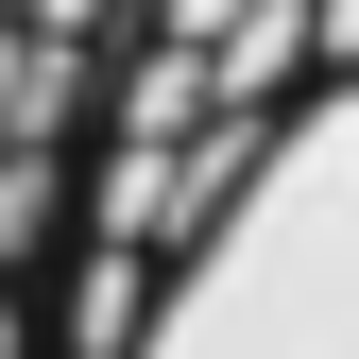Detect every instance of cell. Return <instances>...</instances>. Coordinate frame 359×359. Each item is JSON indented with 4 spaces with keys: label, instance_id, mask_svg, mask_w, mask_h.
Instances as JSON below:
<instances>
[{
    "label": "cell",
    "instance_id": "3957f363",
    "mask_svg": "<svg viewBox=\"0 0 359 359\" xmlns=\"http://www.w3.org/2000/svg\"><path fill=\"white\" fill-rule=\"evenodd\" d=\"M120 0H0V137H69L103 103Z\"/></svg>",
    "mask_w": 359,
    "mask_h": 359
},
{
    "label": "cell",
    "instance_id": "7a4b0ae2",
    "mask_svg": "<svg viewBox=\"0 0 359 359\" xmlns=\"http://www.w3.org/2000/svg\"><path fill=\"white\" fill-rule=\"evenodd\" d=\"M325 34H359V0H120V52H103V120H86V189H69V257L103 222H137L171 171H189L257 86H291ZM52 257V274H69Z\"/></svg>",
    "mask_w": 359,
    "mask_h": 359
},
{
    "label": "cell",
    "instance_id": "6da1fadb",
    "mask_svg": "<svg viewBox=\"0 0 359 359\" xmlns=\"http://www.w3.org/2000/svg\"><path fill=\"white\" fill-rule=\"evenodd\" d=\"M52 359H359V34L52 274Z\"/></svg>",
    "mask_w": 359,
    "mask_h": 359
}]
</instances>
